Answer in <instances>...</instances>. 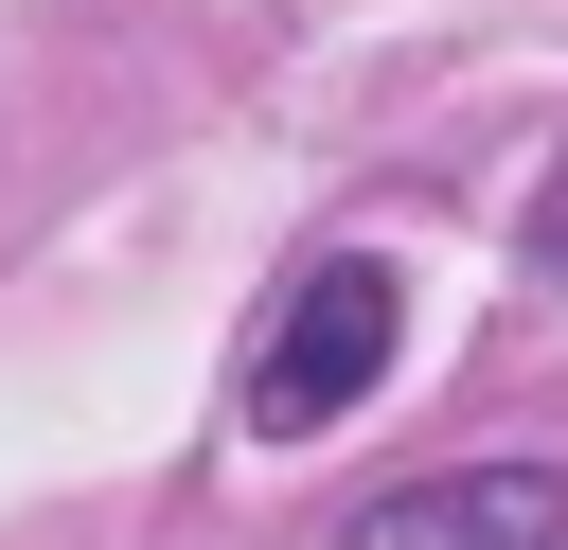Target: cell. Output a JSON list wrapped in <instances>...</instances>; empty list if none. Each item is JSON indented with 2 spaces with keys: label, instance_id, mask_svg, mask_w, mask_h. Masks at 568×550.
Here are the masks:
<instances>
[{
  "label": "cell",
  "instance_id": "6da1fadb",
  "mask_svg": "<svg viewBox=\"0 0 568 550\" xmlns=\"http://www.w3.org/2000/svg\"><path fill=\"white\" fill-rule=\"evenodd\" d=\"M390 319H408L390 266H373V248H320V266L266 302V337H248V426H266V444H320V426L390 373Z\"/></svg>",
  "mask_w": 568,
  "mask_h": 550
},
{
  "label": "cell",
  "instance_id": "7a4b0ae2",
  "mask_svg": "<svg viewBox=\"0 0 568 550\" xmlns=\"http://www.w3.org/2000/svg\"><path fill=\"white\" fill-rule=\"evenodd\" d=\"M337 550H568V479H550V461H462V479L373 497Z\"/></svg>",
  "mask_w": 568,
  "mask_h": 550
},
{
  "label": "cell",
  "instance_id": "3957f363",
  "mask_svg": "<svg viewBox=\"0 0 568 550\" xmlns=\"http://www.w3.org/2000/svg\"><path fill=\"white\" fill-rule=\"evenodd\" d=\"M532 266H550V284H568V177H550V195H532Z\"/></svg>",
  "mask_w": 568,
  "mask_h": 550
}]
</instances>
